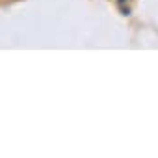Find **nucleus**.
<instances>
[{
  "label": "nucleus",
  "instance_id": "nucleus-1",
  "mask_svg": "<svg viewBox=\"0 0 158 158\" xmlns=\"http://www.w3.org/2000/svg\"><path fill=\"white\" fill-rule=\"evenodd\" d=\"M117 2H119V4H125V2H128V0H117Z\"/></svg>",
  "mask_w": 158,
  "mask_h": 158
}]
</instances>
